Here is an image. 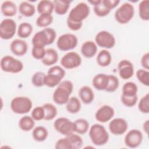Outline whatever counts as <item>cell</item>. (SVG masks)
<instances>
[{"instance_id": "836d02e7", "label": "cell", "mask_w": 149, "mask_h": 149, "mask_svg": "<svg viewBox=\"0 0 149 149\" xmlns=\"http://www.w3.org/2000/svg\"><path fill=\"white\" fill-rule=\"evenodd\" d=\"M45 111V120H51L57 115L58 111L56 107L51 103H45L42 105Z\"/></svg>"}, {"instance_id": "52a82bcc", "label": "cell", "mask_w": 149, "mask_h": 149, "mask_svg": "<svg viewBox=\"0 0 149 149\" xmlns=\"http://www.w3.org/2000/svg\"><path fill=\"white\" fill-rule=\"evenodd\" d=\"M78 39L76 36L72 33H65L60 36L56 41L58 48L62 51H68L76 47Z\"/></svg>"}, {"instance_id": "83f0119b", "label": "cell", "mask_w": 149, "mask_h": 149, "mask_svg": "<svg viewBox=\"0 0 149 149\" xmlns=\"http://www.w3.org/2000/svg\"><path fill=\"white\" fill-rule=\"evenodd\" d=\"M35 122L31 116L25 115L22 117L18 123L19 127L24 132H29L33 129Z\"/></svg>"}, {"instance_id": "6da1fadb", "label": "cell", "mask_w": 149, "mask_h": 149, "mask_svg": "<svg viewBox=\"0 0 149 149\" xmlns=\"http://www.w3.org/2000/svg\"><path fill=\"white\" fill-rule=\"evenodd\" d=\"M73 90V83L68 80L62 81L54 91L52 100L58 105L66 104Z\"/></svg>"}, {"instance_id": "681fc988", "label": "cell", "mask_w": 149, "mask_h": 149, "mask_svg": "<svg viewBox=\"0 0 149 149\" xmlns=\"http://www.w3.org/2000/svg\"><path fill=\"white\" fill-rule=\"evenodd\" d=\"M66 24L68 28L72 31H77L80 30L83 26V23L74 22L68 19L66 20Z\"/></svg>"}, {"instance_id": "d6986e66", "label": "cell", "mask_w": 149, "mask_h": 149, "mask_svg": "<svg viewBox=\"0 0 149 149\" xmlns=\"http://www.w3.org/2000/svg\"><path fill=\"white\" fill-rule=\"evenodd\" d=\"M108 74L105 73H98L95 75L93 78L92 84L96 90L105 91L108 84Z\"/></svg>"}, {"instance_id": "7c38bea8", "label": "cell", "mask_w": 149, "mask_h": 149, "mask_svg": "<svg viewBox=\"0 0 149 149\" xmlns=\"http://www.w3.org/2000/svg\"><path fill=\"white\" fill-rule=\"evenodd\" d=\"M143 138V133L140 130L135 129H132L126 133L124 142L127 147L134 148L141 144Z\"/></svg>"}, {"instance_id": "3957f363", "label": "cell", "mask_w": 149, "mask_h": 149, "mask_svg": "<svg viewBox=\"0 0 149 149\" xmlns=\"http://www.w3.org/2000/svg\"><path fill=\"white\" fill-rule=\"evenodd\" d=\"M134 14L133 5L128 2L122 3L115 11L114 17L115 20L121 24L129 23Z\"/></svg>"}, {"instance_id": "5bb4252c", "label": "cell", "mask_w": 149, "mask_h": 149, "mask_svg": "<svg viewBox=\"0 0 149 149\" xmlns=\"http://www.w3.org/2000/svg\"><path fill=\"white\" fill-rule=\"evenodd\" d=\"M114 115L115 111L112 107L108 105H104L96 111L95 118L100 123H106L110 121Z\"/></svg>"}, {"instance_id": "ee69618b", "label": "cell", "mask_w": 149, "mask_h": 149, "mask_svg": "<svg viewBox=\"0 0 149 149\" xmlns=\"http://www.w3.org/2000/svg\"><path fill=\"white\" fill-rule=\"evenodd\" d=\"M121 101L122 104L127 107H132L134 106L138 100L137 95L132 97L125 96L123 95H121Z\"/></svg>"}, {"instance_id": "e575fe53", "label": "cell", "mask_w": 149, "mask_h": 149, "mask_svg": "<svg viewBox=\"0 0 149 149\" xmlns=\"http://www.w3.org/2000/svg\"><path fill=\"white\" fill-rule=\"evenodd\" d=\"M53 22V16L52 15L42 14L40 15L36 20V25L39 27L46 28Z\"/></svg>"}, {"instance_id": "c3c4849f", "label": "cell", "mask_w": 149, "mask_h": 149, "mask_svg": "<svg viewBox=\"0 0 149 149\" xmlns=\"http://www.w3.org/2000/svg\"><path fill=\"white\" fill-rule=\"evenodd\" d=\"M45 31L47 33V34L48 36V39H49V45L52 44L54 41L55 40L56 36V31H55L54 29L50 28V27H46L44 28Z\"/></svg>"}, {"instance_id": "d6a6232c", "label": "cell", "mask_w": 149, "mask_h": 149, "mask_svg": "<svg viewBox=\"0 0 149 149\" xmlns=\"http://www.w3.org/2000/svg\"><path fill=\"white\" fill-rule=\"evenodd\" d=\"M138 87L136 84L133 81H127L125 83L122 87V95L125 96H134L137 95Z\"/></svg>"}, {"instance_id": "603a6c76", "label": "cell", "mask_w": 149, "mask_h": 149, "mask_svg": "<svg viewBox=\"0 0 149 149\" xmlns=\"http://www.w3.org/2000/svg\"><path fill=\"white\" fill-rule=\"evenodd\" d=\"M96 61L98 65L101 67L108 66L112 62L111 52L105 49L101 50L97 56Z\"/></svg>"}, {"instance_id": "d590c367", "label": "cell", "mask_w": 149, "mask_h": 149, "mask_svg": "<svg viewBox=\"0 0 149 149\" xmlns=\"http://www.w3.org/2000/svg\"><path fill=\"white\" fill-rule=\"evenodd\" d=\"M66 137L68 139L71 144L72 149H79L82 147L83 140L82 138L77 134H75L74 132L66 136Z\"/></svg>"}, {"instance_id": "44dd1931", "label": "cell", "mask_w": 149, "mask_h": 149, "mask_svg": "<svg viewBox=\"0 0 149 149\" xmlns=\"http://www.w3.org/2000/svg\"><path fill=\"white\" fill-rule=\"evenodd\" d=\"M58 60V54L54 48L46 49L44 58L41 60L42 64L47 66H52L55 65Z\"/></svg>"}, {"instance_id": "bcb514c9", "label": "cell", "mask_w": 149, "mask_h": 149, "mask_svg": "<svg viewBox=\"0 0 149 149\" xmlns=\"http://www.w3.org/2000/svg\"><path fill=\"white\" fill-rule=\"evenodd\" d=\"M55 148L56 149H72V146L68 139L65 136L57 140Z\"/></svg>"}, {"instance_id": "e0dca14e", "label": "cell", "mask_w": 149, "mask_h": 149, "mask_svg": "<svg viewBox=\"0 0 149 149\" xmlns=\"http://www.w3.org/2000/svg\"><path fill=\"white\" fill-rule=\"evenodd\" d=\"M31 42L33 47H35L45 48L46 45H49V39L44 29L34 34Z\"/></svg>"}, {"instance_id": "5b68a950", "label": "cell", "mask_w": 149, "mask_h": 149, "mask_svg": "<svg viewBox=\"0 0 149 149\" xmlns=\"http://www.w3.org/2000/svg\"><path fill=\"white\" fill-rule=\"evenodd\" d=\"M2 71L10 73H17L23 69V63L20 60L10 55H5L0 61Z\"/></svg>"}, {"instance_id": "f35d334b", "label": "cell", "mask_w": 149, "mask_h": 149, "mask_svg": "<svg viewBox=\"0 0 149 149\" xmlns=\"http://www.w3.org/2000/svg\"><path fill=\"white\" fill-rule=\"evenodd\" d=\"M62 79L59 77L52 74H47L45 79H44V85L48 87H54L61 82Z\"/></svg>"}, {"instance_id": "8fae6325", "label": "cell", "mask_w": 149, "mask_h": 149, "mask_svg": "<svg viewBox=\"0 0 149 149\" xmlns=\"http://www.w3.org/2000/svg\"><path fill=\"white\" fill-rule=\"evenodd\" d=\"M80 55L74 51H70L65 54L61 59V65L66 69H73L79 67L81 63Z\"/></svg>"}, {"instance_id": "f907efd6", "label": "cell", "mask_w": 149, "mask_h": 149, "mask_svg": "<svg viewBox=\"0 0 149 149\" xmlns=\"http://www.w3.org/2000/svg\"><path fill=\"white\" fill-rule=\"evenodd\" d=\"M103 3L105 6L108 8L109 10H112V9L116 8L118 4L120 3V1L119 0H102Z\"/></svg>"}, {"instance_id": "816d5d0a", "label": "cell", "mask_w": 149, "mask_h": 149, "mask_svg": "<svg viewBox=\"0 0 149 149\" xmlns=\"http://www.w3.org/2000/svg\"><path fill=\"white\" fill-rule=\"evenodd\" d=\"M141 65L144 69L148 70L149 69V53H145L141 58Z\"/></svg>"}, {"instance_id": "2e32d148", "label": "cell", "mask_w": 149, "mask_h": 149, "mask_svg": "<svg viewBox=\"0 0 149 149\" xmlns=\"http://www.w3.org/2000/svg\"><path fill=\"white\" fill-rule=\"evenodd\" d=\"M10 49L14 55L21 56L26 54L28 49V45L23 40L15 39L11 42Z\"/></svg>"}, {"instance_id": "7a4b0ae2", "label": "cell", "mask_w": 149, "mask_h": 149, "mask_svg": "<svg viewBox=\"0 0 149 149\" xmlns=\"http://www.w3.org/2000/svg\"><path fill=\"white\" fill-rule=\"evenodd\" d=\"M89 137L93 144L101 146L105 145L109 140V134L105 127L98 123L93 125L89 128Z\"/></svg>"}, {"instance_id": "4316f807", "label": "cell", "mask_w": 149, "mask_h": 149, "mask_svg": "<svg viewBox=\"0 0 149 149\" xmlns=\"http://www.w3.org/2000/svg\"><path fill=\"white\" fill-rule=\"evenodd\" d=\"M81 102L76 97H70L66 104V109L67 111L72 114L78 113L81 109Z\"/></svg>"}, {"instance_id": "cb8c5ba5", "label": "cell", "mask_w": 149, "mask_h": 149, "mask_svg": "<svg viewBox=\"0 0 149 149\" xmlns=\"http://www.w3.org/2000/svg\"><path fill=\"white\" fill-rule=\"evenodd\" d=\"M37 10L40 15H52V13L54 10V5L53 1L49 0L40 1L37 4Z\"/></svg>"}, {"instance_id": "277c9868", "label": "cell", "mask_w": 149, "mask_h": 149, "mask_svg": "<svg viewBox=\"0 0 149 149\" xmlns=\"http://www.w3.org/2000/svg\"><path fill=\"white\" fill-rule=\"evenodd\" d=\"M10 108L16 114H25L30 111L33 103L27 97L17 96L13 98L10 102Z\"/></svg>"}, {"instance_id": "4dcf8cb0", "label": "cell", "mask_w": 149, "mask_h": 149, "mask_svg": "<svg viewBox=\"0 0 149 149\" xmlns=\"http://www.w3.org/2000/svg\"><path fill=\"white\" fill-rule=\"evenodd\" d=\"M33 30V26L30 23L23 22L19 24L17 29V33L21 38H26L31 34Z\"/></svg>"}, {"instance_id": "7402d4cb", "label": "cell", "mask_w": 149, "mask_h": 149, "mask_svg": "<svg viewBox=\"0 0 149 149\" xmlns=\"http://www.w3.org/2000/svg\"><path fill=\"white\" fill-rule=\"evenodd\" d=\"M1 10L3 16L12 17L17 13V8L15 2L12 1H5L1 5Z\"/></svg>"}, {"instance_id": "9a60e30c", "label": "cell", "mask_w": 149, "mask_h": 149, "mask_svg": "<svg viewBox=\"0 0 149 149\" xmlns=\"http://www.w3.org/2000/svg\"><path fill=\"white\" fill-rule=\"evenodd\" d=\"M119 75L123 80L131 78L134 74V66L129 60H121L118 65Z\"/></svg>"}, {"instance_id": "f5cc1de1", "label": "cell", "mask_w": 149, "mask_h": 149, "mask_svg": "<svg viewBox=\"0 0 149 149\" xmlns=\"http://www.w3.org/2000/svg\"><path fill=\"white\" fill-rule=\"evenodd\" d=\"M143 129L144 130V131L147 133L148 134V129H149V123H148V120H146L144 123H143Z\"/></svg>"}, {"instance_id": "ac0fdd59", "label": "cell", "mask_w": 149, "mask_h": 149, "mask_svg": "<svg viewBox=\"0 0 149 149\" xmlns=\"http://www.w3.org/2000/svg\"><path fill=\"white\" fill-rule=\"evenodd\" d=\"M80 51L84 57L91 58L95 56L97 52V45L93 41H86L81 45Z\"/></svg>"}, {"instance_id": "1f68e13d", "label": "cell", "mask_w": 149, "mask_h": 149, "mask_svg": "<svg viewBox=\"0 0 149 149\" xmlns=\"http://www.w3.org/2000/svg\"><path fill=\"white\" fill-rule=\"evenodd\" d=\"M139 15L144 21L149 20V1L143 0L139 4Z\"/></svg>"}, {"instance_id": "8d00e7d4", "label": "cell", "mask_w": 149, "mask_h": 149, "mask_svg": "<svg viewBox=\"0 0 149 149\" xmlns=\"http://www.w3.org/2000/svg\"><path fill=\"white\" fill-rule=\"evenodd\" d=\"M94 12L95 15L99 17H104L107 16L111 12L103 3L102 0H99V2L94 5Z\"/></svg>"}, {"instance_id": "f1b7e54d", "label": "cell", "mask_w": 149, "mask_h": 149, "mask_svg": "<svg viewBox=\"0 0 149 149\" xmlns=\"http://www.w3.org/2000/svg\"><path fill=\"white\" fill-rule=\"evenodd\" d=\"M48 132L47 128L42 126H38L33 129L32 137L33 139L38 142L45 141L48 137Z\"/></svg>"}, {"instance_id": "7dc6e473", "label": "cell", "mask_w": 149, "mask_h": 149, "mask_svg": "<svg viewBox=\"0 0 149 149\" xmlns=\"http://www.w3.org/2000/svg\"><path fill=\"white\" fill-rule=\"evenodd\" d=\"M45 51L46 49L45 48L33 47L31 49V55L36 59L41 60L45 54Z\"/></svg>"}, {"instance_id": "f6af8a7d", "label": "cell", "mask_w": 149, "mask_h": 149, "mask_svg": "<svg viewBox=\"0 0 149 149\" xmlns=\"http://www.w3.org/2000/svg\"><path fill=\"white\" fill-rule=\"evenodd\" d=\"M48 74H52L56 75L62 79L65 77L66 72L65 70L63 68H62L60 66H57V65H54L52 66L48 70L47 72Z\"/></svg>"}, {"instance_id": "d4e9b609", "label": "cell", "mask_w": 149, "mask_h": 149, "mask_svg": "<svg viewBox=\"0 0 149 149\" xmlns=\"http://www.w3.org/2000/svg\"><path fill=\"white\" fill-rule=\"evenodd\" d=\"M19 11L24 16L31 17L35 14L36 8L33 4L28 1H22L19 4Z\"/></svg>"}, {"instance_id": "ab89813d", "label": "cell", "mask_w": 149, "mask_h": 149, "mask_svg": "<svg viewBox=\"0 0 149 149\" xmlns=\"http://www.w3.org/2000/svg\"><path fill=\"white\" fill-rule=\"evenodd\" d=\"M138 80L146 86H149V71L144 69H139L136 72Z\"/></svg>"}, {"instance_id": "7bdbcfd3", "label": "cell", "mask_w": 149, "mask_h": 149, "mask_svg": "<svg viewBox=\"0 0 149 149\" xmlns=\"http://www.w3.org/2000/svg\"><path fill=\"white\" fill-rule=\"evenodd\" d=\"M31 116L36 121H40L44 119L45 111L43 107L38 106L34 108L31 112Z\"/></svg>"}, {"instance_id": "9c48e42d", "label": "cell", "mask_w": 149, "mask_h": 149, "mask_svg": "<svg viewBox=\"0 0 149 149\" xmlns=\"http://www.w3.org/2000/svg\"><path fill=\"white\" fill-rule=\"evenodd\" d=\"M17 26L15 21L12 19L6 18L2 20L0 23V37L2 40H9L15 34Z\"/></svg>"}, {"instance_id": "b9f144b4", "label": "cell", "mask_w": 149, "mask_h": 149, "mask_svg": "<svg viewBox=\"0 0 149 149\" xmlns=\"http://www.w3.org/2000/svg\"><path fill=\"white\" fill-rule=\"evenodd\" d=\"M139 110L143 113L149 112V94L147 93L140 100L138 104Z\"/></svg>"}, {"instance_id": "ffe728a7", "label": "cell", "mask_w": 149, "mask_h": 149, "mask_svg": "<svg viewBox=\"0 0 149 149\" xmlns=\"http://www.w3.org/2000/svg\"><path fill=\"white\" fill-rule=\"evenodd\" d=\"M79 97L83 103L90 104L94 99V91L89 86H84L79 90Z\"/></svg>"}, {"instance_id": "8992f818", "label": "cell", "mask_w": 149, "mask_h": 149, "mask_svg": "<svg viewBox=\"0 0 149 149\" xmlns=\"http://www.w3.org/2000/svg\"><path fill=\"white\" fill-rule=\"evenodd\" d=\"M90 7L84 2L78 3L70 11L68 19L76 23H83L90 14Z\"/></svg>"}, {"instance_id": "ba28073f", "label": "cell", "mask_w": 149, "mask_h": 149, "mask_svg": "<svg viewBox=\"0 0 149 149\" xmlns=\"http://www.w3.org/2000/svg\"><path fill=\"white\" fill-rule=\"evenodd\" d=\"M95 42L98 47L108 49L115 46L116 40L112 33L106 30H102L97 33Z\"/></svg>"}, {"instance_id": "60d3db41", "label": "cell", "mask_w": 149, "mask_h": 149, "mask_svg": "<svg viewBox=\"0 0 149 149\" xmlns=\"http://www.w3.org/2000/svg\"><path fill=\"white\" fill-rule=\"evenodd\" d=\"M108 84L105 91L107 92H114L119 87V79L116 76L113 74H108Z\"/></svg>"}, {"instance_id": "74e56055", "label": "cell", "mask_w": 149, "mask_h": 149, "mask_svg": "<svg viewBox=\"0 0 149 149\" xmlns=\"http://www.w3.org/2000/svg\"><path fill=\"white\" fill-rule=\"evenodd\" d=\"M46 74L41 71L36 72L31 77V83L37 87H40L44 86V79Z\"/></svg>"}, {"instance_id": "30bf717a", "label": "cell", "mask_w": 149, "mask_h": 149, "mask_svg": "<svg viewBox=\"0 0 149 149\" xmlns=\"http://www.w3.org/2000/svg\"><path fill=\"white\" fill-rule=\"evenodd\" d=\"M54 127L56 132L65 136L74 132L73 122L65 117L57 118L54 122Z\"/></svg>"}, {"instance_id": "484cf974", "label": "cell", "mask_w": 149, "mask_h": 149, "mask_svg": "<svg viewBox=\"0 0 149 149\" xmlns=\"http://www.w3.org/2000/svg\"><path fill=\"white\" fill-rule=\"evenodd\" d=\"M53 3L55 13L58 15H63L67 13L70 1L68 0H55L53 1Z\"/></svg>"}, {"instance_id": "4fadbf2b", "label": "cell", "mask_w": 149, "mask_h": 149, "mask_svg": "<svg viewBox=\"0 0 149 149\" xmlns=\"http://www.w3.org/2000/svg\"><path fill=\"white\" fill-rule=\"evenodd\" d=\"M110 132L116 136L123 134L128 128L127 121L123 118H116L111 119L108 125Z\"/></svg>"}, {"instance_id": "f546056e", "label": "cell", "mask_w": 149, "mask_h": 149, "mask_svg": "<svg viewBox=\"0 0 149 149\" xmlns=\"http://www.w3.org/2000/svg\"><path fill=\"white\" fill-rule=\"evenodd\" d=\"M74 123V132L79 134H84L86 133L90 128L88 122L83 118H79L76 119Z\"/></svg>"}]
</instances>
